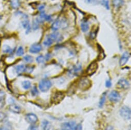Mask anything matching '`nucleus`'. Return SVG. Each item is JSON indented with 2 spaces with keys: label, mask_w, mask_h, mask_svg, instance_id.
<instances>
[{
  "label": "nucleus",
  "mask_w": 131,
  "mask_h": 130,
  "mask_svg": "<svg viewBox=\"0 0 131 130\" xmlns=\"http://www.w3.org/2000/svg\"><path fill=\"white\" fill-rule=\"evenodd\" d=\"M112 82H111V81L110 80L106 81V82L105 83V86H106V87L110 88V87H111L112 86Z\"/></svg>",
  "instance_id": "c9c22d12"
},
{
  "label": "nucleus",
  "mask_w": 131,
  "mask_h": 130,
  "mask_svg": "<svg viewBox=\"0 0 131 130\" xmlns=\"http://www.w3.org/2000/svg\"><path fill=\"white\" fill-rule=\"evenodd\" d=\"M100 3L103 5L107 9H109L110 6H109V3L108 0H102L100 2Z\"/></svg>",
  "instance_id": "cd10ccee"
},
{
  "label": "nucleus",
  "mask_w": 131,
  "mask_h": 130,
  "mask_svg": "<svg viewBox=\"0 0 131 130\" xmlns=\"http://www.w3.org/2000/svg\"><path fill=\"white\" fill-rule=\"evenodd\" d=\"M130 56V54L128 52H127V51L124 52L122 54V55L120 59V61H119L120 66H123L124 65H125L126 64V63L127 62V61L128 60Z\"/></svg>",
  "instance_id": "6e6552de"
},
{
  "label": "nucleus",
  "mask_w": 131,
  "mask_h": 130,
  "mask_svg": "<svg viewBox=\"0 0 131 130\" xmlns=\"http://www.w3.org/2000/svg\"><path fill=\"white\" fill-rule=\"evenodd\" d=\"M76 130H82V125H81V124H80L77 125Z\"/></svg>",
  "instance_id": "ea45409f"
},
{
  "label": "nucleus",
  "mask_w": 131,
  "mask_h": 130,
  "mask_svg": "<svg viewBox=\"0 0 131 130\" xmlns=\"http://www.w3.org/2000/svg\"><path fill=\"white\" fill-rule=\"evenodd\" d=\"M44 7H45V6H44V5H40V6L38 7V9H39L40 11H43L44 10Z\"/></svg>",
  "instance_id": "58836bf2"
},
{
  "label": "nucleus",
  "mask_w": 131,
  "mask_h": 130,
  "mask_svg": "<svg viewBox=\"0 0 131 130\" xmlns=\"http://www.w3.org/2000/svg\"><path fill=\"white\" fill-rule=\"evenodd\" d=\"M0 130H8V129H7L6 128H1V127H0Z\"/></svg>",
  "instance_id": "79ce46f5"
},
{
  "label": "nucleus",
  "mask_w": 131,
  "mask_h": 130,
  "mask_svg": "<svg viewBox=\"0 0 131 130\" xmlns=\"http://www.w3.org/2000/svg\"><path fill=\"white\" fill-rule=\"evenodd\" d=\"M6 118V115L3 112L0 113V121H3Z\"/></svg>",
  "instance_id": "7c9ffc66"
},
{
  "label": "nucleus",
  "mask_w": 131,
  "mask_h": 130,
  "mask_svg": "<svg viewBox=\"0 0 131 130\" xmlns=\"http://www.w3.org/2000/svg\"><path fill=\"white\" fill-rule=\"evenodd\" d=\"M39 93V91L37 88L36 87H34L32 90H31V94L33 96H36V95H37Z\"/></svg>",
  "instance_id": "c756f323"
},
{
  "label": "nucleus",
  "mask_w": 131,
  "mask_h": 130,
  "mask_svg": "<svg viewBox=\"0 0 131 130\" xmlns=\"http://www.w3.org/2000/svg\"><path fill=\"white\" fill-rule=\"evenodd\" d=\"M3 52L4 53H7V54H12L14 50L13 49L8 45H4L3 47Z\"/></svg>",
  "instance_id": "412c9836"
},
{
  "label": "nucleus",
  "mask_w": 131,
  "mask_h": 130,
  "mask_svg": "<svg viewBox=\"0 0 131 130\" xmlns=\"http://www.w3.org/2000/svg\"><path fill=\"white\" fill-rule=\"evenodd\" d=\"M44 57L42 55H40L36 58V61L38 63H43L44 62Z\"/></svg>",
  "instance_id": "c85d7f7f"
},
{
  "label": "nucleus",
  "mask_w": 131,
  "mask_h": 130,
  "mask_svg": "<svg viewBox=\"0 0 131 130\" xmlns=\"http://www.w3.org/2000/svg\"><path fill=\"white\" fill-rule=\"evenodd\" d=\"M21 5L20 0H10V5L14 9H17Z\"/></svg>",
  "instance_id": "a211bd4d"
},
{
  "label": "nucleus",
  "mask_w": 131,
  "mask_h": 130,
  "mask_svg": "<svg viewBox=\"0 0 131 130\" xmlns=\"http://www.w3.org/2000/svg\"><path fill=\"white\" fill-rule=\"evenodd\" d=\"M82 70V66L80 64H76L74 66L70 71V74H73L74 75H77Z\"/></svg>",
  "instance_id": "4468645a"
},
{
  "label": "nucleus",
  "mask_w": 131,
  "mask_h": 130,
  "mask_svg": "<svg viewBox=\"0 0 131 130\" xmlns=\"http://www.w3.org/2000/svg\"><path fill=\"white\" fill-rule=\"evenodd\" d=\"M50 126V122L47 120H44L42 123V127L43 130H49Z\"/></svg>",
  "instance_id": "4be33fe9"
},
{
  "label": "nucleus",
  "mask_w": 131,
  "mask_h": 130,
  "mask_svg": "<svg viewBox=\"0 0 131 130\" xmlns=\"http://www.w3.org/2000/svg\"><path fill=\"white\" fill-rule=\"evenodd\" d=\"M23 59L25 62H28V63H31L34 61L33 57L29 55H27L23 57Z\"/></svg>",
  "instance_id": "bb28decb"
},
{
  "label": "nucleus",
  "mask_w": 131,
  "mask_h": 130,
  "mask_svg": "<svg viewBox=\"0 0 131 130\" xmlns=\"http://www.w3.org/2000/svg\"><path fill=\"white\" fill-rule=\"evenodd\" d=\"M9 110L10 111H11L13 113L19 114L21 112V108L16 105V104H12L9 106Z\"/></svg>",
  "instance_id": "2eb2a0df"
},
{
  "label": "nucleus",
  "mask_w": 131,
  "mask_h": 130,
  "mask_svg": "<svg viewBox=\"0 0 131 130\" xmlns=\"http://www.w3.org/2000/svg\"><path fill=\"white\" fill-rule=\"evenodd\" d=\"M24 54V49H23V47L22 46H20L17 50L16 55L17 56H22Z\"/></svg>",
  "instance_id": "a878e982"
},
{
  "label": "nucleus",
  "mask_w": 131,
  "mask_h": 130,
  "mask_svg": "<svg viewBox=\"0 0 131 130\" xmlns=\"http://www.w3.org/2000/svg\"><path fill=\"white\" fill-rule=\"evenodd\" d=\"M53 42H54L50 37H49L47 36L46 37V38L45 39V40L44 41L43 44H44V46H45L46 47H49L53 44Z\"/></svg>",
  "instance_id": "5701e85b"
},
{
  "label": "nucleus",
  "mask_w": 131,
  "mask_h": 130,
  "mask_svg": "<svg viewBox=\"0 0 131 130\" xmlns=\"http://www.w3.org/2000/svg\"><path fill=\"white\" fill-rule=\"evenodd\" d=\"M2 16H0V20H2Z\"/></svg>",
  "instance_id": "37998d69"
},
{
  "label": "nucleus",
  "mask_w": 131,
  "mask_h": 130,
  "mask_svg": "<svg viewBox=\"0 0 131 130\" xmlns=\"http://www.w3.org/2000/svg\"><path fill=\"white\" fill-rule=\"evenodd\" d=\"M64 97V94L60 91H57L55 92L53 96L51 97V101L53 103H58V102H60L61 100H63V99Z\"/></svg>",
  "instance_id": "20e7f679"
},
{
  "label": "nucleus",
  "mask_w": 131,
  "mask_h": 130,
  "mask_svg": "<svg viewBox=\"0 0 131 130\" xmlns=\"http://www.w3.org/2000/svg\"><path fill=\"white\" fill-rule=\"evenodd\" d=\"M53 42H60L63 40V36L59 32H53L48 35Z\"/></svg>",
  "instance_id": "9d476101"
},
{
  "label": "nucleus",
  "mask_w": 131,
  "mask_h": 130,
  "mask_svg": "<svg viewBox=\"0 0 131 130\" xmlns=\"http://www.w3.org/2000/svg\"><path fill=\"white\" fill-rule=\"evenodd\" d=\"M108 98L111 101L116 102L120 99V95L117 91L114 90L110 93Z\"/></svg>",
  "instance_id": "423d86ee"
},
{
  "label": "nucleus",
  "mask_w": 131,
  "mask_h": 130,
  "mask_svg": "<svg viewBox=\"0 0 131 130\" xmlns=\"http://www.w3.org/2000/svg\"><path fill=\"white\" fill-rule=\"evenodd\" d=\"M5 103V98H0V109L4 107Z\"/></svg>",
  "instance_id": "72a5a7b5"
},
{
  "label": "nucleus",
  "mask_w": 131,
  "mask_h": 130,
  "mask_svg": "<svg viewBox=\"0 0 131 130\" xmlns=\"http://www.w3.org/2000/svg\"><path fill=\"white\" fill-rule=\"evenodd\" d=\"M60 28H61V19L58 18L52 24L51 28L52 30L56 31L59 29Z\"/></svg>",
  "instance_id": "ddd939ff"
},
{
  "label": "nucleus",
  "mask_w": 131,
  "mask_h": 130,
  "mask_svg": "<svg viewBox=\"0 0 131 130\" xmlns=\"http://www.w3.org/2000/svg\"><path fill=\"white\" fill-rule=\"evenodd\" d=\"M22 26L23 27V28L26 29V32L27 33L29 32L30 29H31L29 21L28 20H27L26 18H25V20L22 22Z\"/></svg>",
  "instance_id": "dca6fc26"
},
{
  "label": "nucleus",
  "mask_w": 131,
  "mask_h": 130,
  "mask_svg": "<svg viewBox=\"0 0 131 130\" xmlns=\"http://www.w3.org/2000/svg\"><path fill=\"white\" fill-rule=\"evenodd\" d=\"M124 1L123 0H113L112 4L114 7L118 8L121 7L124 4Z\"/></svg>",
  "instance_id": "6ab92c4d"
},
{
  "label": "nucleus",
  "mask_w": 131,
  "mask_h": 130,
  "mask_svg": "<svg viewBox=\"0 0 131 130\" xmlns=\"http://www.w3.org/2000/svg\"><path fill=\"white\" fill-rule=\"evenodd\" d=\"M105 99H106V93H104L102 94V95L101 97L100 102H99V106L100 108H102L103 106L105 101Z\"/></svg>",
  "instance_id": "b1692460"
},
{
  "label": "nucleus",
  "mask_w": 131,
  "mask_h": 130,
  "mask_svg": "<svg viewBox=\"0 0 131 130\" xmlns=\"http://www.w3.org/2000/svg\"><path fill=\"white\" fill-rule=\"evenodd\" d=\"M25 120L28 123L31 124L36 123L38 120V117L33 113H29L25 116Z\"/></svg>",
  "instance_id": "1a4fd4ad"
},
{
  "label": "nucleus",
  "mask_w": 131,
  "mask_h": 130,
  "mask_svg": "<svg viewBox=\"0 0 131 130\" xmlns=\"http://www.w3.org/2000/svg\"><path fill=\"white\" fill-rule=\"evenodd\" d=\"M50 58H51V54H50V53H47L45 55V57H44L45 60H47V61H48V60H49Z\"/></svg>",
  "instance_id": "e433bc0d"
},
{
  "label": "nucleus",
  "mask_w": 131,
  "mask_h": 130,
  "mask_svg": "<svg viewBox=\"0 0 131 130\" xmlns=\"http://www.w3.org/2000/svg\"><path fill=\"white\" fill-rule=\"evenodd\" d=\"M97 31H98V30H97V31L95 30L94 31L91 32V33H90V37H91V38L92 39H94L96 37Z\"/></svg>",
  "instance_id": "473e14b6"
},
{
  "label": "nucleus",
  "mask_w": 131,
  "mask_h": 130,
  "mask_svg": "<svg viewBox=\"0 0 131 130\" xmlns=\"http://www.w3.org/2000/svg\"><path fill=\"white\" fill-rule=\"evenodd\" d=\"M27 130H38V127L35 125H31L28 127Z\"/></svg>",
  "instance_id": "f704fd0d"
},
{
  "label": "nucleus",
  "mask_w": 131,
  "mask_h": 130,
  "mask_svg": "<svg viewBox=\"0 0 131 130\" xmlns=\"http://www.w3.org/2000/svg\"><path fill=\"white\" fill-rule=\"evenodd\" d=\"M105 130H114V128H113L112 126H107V127H106V128Z\"/></svg>",
  "instance_id": "a19ab883"
},
{
  "label": "nucleus",
  "mask_w": 131,
  "mask_h": 130,
  "mask_svg": "<svg viewBox=\"0 0 131 130\" xmlns=\"http://www.w3.org/2000/svg\"><path fill=\"white\" fill-rule=\"evenodd\" d=\"M120 113L121 116L125 119H130L131 117V113H130V109L124 106L123 107L120 111Z\"/></svg>",
  "instance_id": "7ed1b4c3"
},
{
  "label": "nucleus",
  "mask_w": 131,
  "mask_h": 130,
  "mask_svg": "<svg viewBox=\"0 0 131 130\" xmlns=\"http://www.w3.org/2000/svg\"><path fill=\"white\" fill-rule=\"evenodd\" d=\"M39 87L40 90L42 92H46L51 87V83L48 80L43 79L40 82Z\"/></svg>",
  "instance_id": "f257e3e1"
},
{
  "label": "nucleus",
  "mask_w": 131,
  "mask_h": 130,
  "mask_svg": "<svg viewBox=\"0 0 131 130\" xmlns=\"http://www.w3.org/2000/svg\"><path fill=\"white\" fill-rule=\"evenodd\" d=\"M98 69V64L96 61L92 62L88 67L86 73L89 75H92L94 74Z\"/></svg>",
  "instance_id": "0eeeda50"
},
{
  "label": "nucleus",
  "mask_w": 131,
  "mask_h": 130,
  "mask_svg": "<svg viewBox=\"0 0 131 130\" xmlns=\"http://www.w3.org/2000/svg\"><path fill=\"white\" fill-rule=\"evenodd\" d=\"M81 29L83 32H87L89 29V24L86 21H83L81 24Z\"/></svg>",
  "instance_id": "aec40b11"
},
{
  "label": "nucleus",
  "mask_w": 131,
  "mask_h": 130,
  "mask_svg": "<svg viewBox=\"0 0 131 130\" xmlns=\"http://www.w3.org/2000/svg\"><path fill=\"white\" fill-rule=\"evenodd\" d=\"M42 49V46L39 44H33L30 48L29 51L31 53H38L40 52Z\"/></svg>",
  "instance_id": "f8f14e48"
},
{
  "label": "nucleus",
  "mask_w": 131,
  "mask_h": 130,
  "mask_svg": "<svg viewBox=\"0 0 131 130\" xmlns=\"http://www.w3.org/2000/svg\"><path fill=\"white\" fill-rule=\"evenodd\" d=\"M26 66L23 64L18 65L16 67V71L18 74H21L23 72H25Z\"/></svg>",
  "instance_id": "f3484780"
},
{
  "label": "nucleus",
  "mask_w": 131,
  "mask_h": 130,
  "mask_svg": "<svg viewBox=\"0 0 131 130\" xmlns=\"http://www.w3.org/2000/svg\"><path fill=\"white\" fill-rule=\"evenodd\" d=\"M91 86V81L87 79H82L79 83V88L81 90H86Z\"/></svg>",
  "instance_id": "39448f33"
},
{
  "label": "nucleus",
  "mask_w": 131,
  "mask_h": 130,
  "mask_svg": "<svg viewBox=\"0 0 131 130\" xmlns=\"http://www.w3.org/2000/svg\"><path fill=\"white\" fill-rule=\"evenodd\" d=\"M39 24L36 21H35L34 22H33L32 27H33L34 30H36L38 29L39 28Z\"/></svg>",
  "instance_id": "2f4dec72"
},
{
  "label": "nucleus",
  "mask_w": 131,
  "mask_h": 130,
  "mask_svg": "<svg viewBox=\"0 0 131 130\" xmlns=\"http://www.w3.org/2000/svg\"><path fill=\"white\" fill-rule=\"evenodd\" d=\"M117 86L119 87V88L125 90L129 88V84L126 80L124 79H121L119 80L117 83Z\"/></svg>",
  "instance_id": "9b49d317"
},
{
  "label": "nucleus",
  "mask_w": 131,
  "mask_h": 130,
  "mask_svg": "<svg viewBox=\"0 0 131 130\" xmlns=\"http://www.w3.org/2000/svg\"><path fill=\"white\" fill-rule=\"evenodd\" d=\"M76 124L74 121L66 122L61 124L62 130H76Z\"/></svg>",
  "instance_id": "f03ea898"
},
{
  "label": "nucleus",
  "mask_w": 131,
  "mask_h": 130,
  "mask_svg": "<svg viewBox=\"0 0 131 130\" xmlns=\"http://www.w3.org/2000/svg\"><path fill=\"white\" fill-rule=\"evenodd\" d=\"M22 86L24 89H29L31 87V83L28 81H24L22 83Z\"/></svg>",
  "instance_id": "393cba45"
},
{
  "label": "nucleus",
  "mask_w": 131,
  "mask_h": 130,
  "mask_svg": "<svg viewBox=\"0 0 131 130\" xmlns=\"http://www.w3.org/2000/svg\"><path fill=\"white\" fill-rule=\"evenodd\" d=\"M5 94L2 90H0V98H5Z\"/></svg>",
  "instance_id": "4c0bfd02"
}]
</instances>
